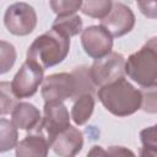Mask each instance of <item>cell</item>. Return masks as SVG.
<instances>
[{
  "label": "cell",
  "mask_w": 157,
  "mask_h": 157,
  "mask_svg": "<svg viewBox=\"0 0 157 157\" xmlns=\"http://www.w3.org/2000/svg\"><path fill=\"white\" fill-rule=\"evenodd\" d=\"M94 87L90 67L77 66L71 72H58L44 77L40 93L44 101H74L82 93H92Z\"/></svg>",
  "instance_id": "obj_1"
},
{
  "label": "cell",
  "mask_w": 157,
  "mask_h": 157,
  "mask_svg": "<svg viewBox=\"0 0 157 157\" xmlns=\"http://www.w3.org/2000/svg\"><path fill=\"white\" fill-rule=\"evenodd\" d=\"M97 97L103 107L115 117H128L141 109L142 93L128 80L120 77L110 83L101 86Z\"/></svg>",
  "instance_id": "obj_2"
},
{
  "label": "cell",
  "mask_w": 157,
  "mask_h": 157,
  "mask_svg": "<svg viewBox=\"0 0 157 157\" xmlns=\"http://www.w3.org/2000/svg\"><path fill=\"white\" fill-rule=\"evenodd\" d=\"M70 50V38L50 28L38 36L27 49V59L37 63L44 70L64 61Z\"/></svg>",
  "instance_id": "obj_3"
},
{
  "label": "cell",
  "mask_w": 157,
  "mask_h": 157,
  "mask_svg": "<svg viewBox=\"0 0 157 157\" xmlns=\"http://www.w3.org/2000/svg\"><path fill=\"white\" fill-rule=\"evenodd\" d=\"M125 74L141 87L157 85V36L128 58Z\"/></svg>",
  "instance_id": "obj_4"
},
{
  "label": "cell",
  "mask_w": 157,
  "mask_h": 157,
  "mask_svg": "<svg viewBox=\"0 0 157 157\" xmlns=\"http://www.w3.org/2000/svg\"><path fill=\"white\" fill-rule=\"evenodd\" d=\"M44 80V69L37 63L26 59L11 81L12 92L17 98L32 97Z\"/></svg>",
  "instance_id": "obj_5"
},
{
  "label": "cell",
  "mask_w": 157,
  "mask_h": 157,
  "mask_svg": "<svg viewBox=\"0 0 157 157\" xmlns=\"http://www.w3.org/2000/svg\"><path fill=\"white\" fill-rule=\"evenodd\" d=\"M4 25L11 34L27 36L37 26V13L27 2H15L4 13Z\"/></svg>",
  "instance_id": "obj_6"
},
{
  "label": "cell",
  "mask_w": 157,
  "mask_h": 157,
  "mask_svg": "<svg viewBox=\"0 0 157 157\" xmlns=\"http://www.w3.org/2000/svg\"><path fill=\"white\" fill-rule=\"evenodd\" d=\"M90 74L93 83L98 87L110 83L120 77H124L125 59L120 53L110 52L103 58L94 59L92 66L90 67Z\"/></svg>",
  "instance_id": "obj_7"
},
{
  "label": "cell",
  "mask_w": 157,
  "mask_h": 157,
  "mask_svg": "<svg viewBox=\"0 0 157 157\" xmlns=\"http://www.w3.org/2000/svg\"><path fill=\"white\" fill-rule=\"evenodd\" d=\"M81 44L88 56L93 59H99L112 52L113 36L103 26L93 25L82 31Z\"/></svg>",
  "instance_id": "obj_8"
},
{
  "label": "cell",
  "mask_w": 157,
  "mask_h": 157,
  "mask_svg": "<svg viewBox=\"0 0 157 157\" xmlns=\"http://www.w3.org/2000/svg\"><path fill=\"white\" fill-rule=\"evenodd\" d=\"M70 118L64 101H45L39 128L47 134L49 144L56 134L70 125Z\"/></svg>",
  "instance_id": "obj_9"
},
{
  "label": "cell",
  "mask_w": 157,
  "mask_h": 157,
  "mask_svg": "<svg viewBox=\"0 0 157 157\" xmlns=\"http://www.w3.org/2000/svg\"><path fill=\"white\" fill-rule=\"evenodd\" d=\"M135 21V15L131 9L121 2H117L113 5L110 12L101 20V26H103L113 37H123L131 32Z\"/></svg>",
  "instance_id": "obj_10"
},
{
  "label": "cell",
  "mask_w": 157,
  "mask_h": 157,
  "mask_svg": "<svg viewBox=\"0 0 157 157\" xmlns=\"http://www.w3.org/2000/svg\"><path fill=\"white\" fill-rule=\"evenodd\" d=\"M50 147L58 156H76L83 147V135L77 128L69 125L55 135V137L50 141Z\"/></svg>",
  "instance_id": "obj_11"
},
{
  "label": "cell",
  "mask_w": 157,
  "mask_h": 157,
  "mask_svg": "<svg viewBox=\"0 0 157 157\" xmlns=\"http://www.w3.org/2000/svg\"><path fill=\"white\" fill-rule=\"evenodd\" d=\"M43 130L38 126L32 130L23 140L16 145V156L27 157V156H39L45 157L48 155L50 144L47 136L43 135Z\"/></svg>",
  "instance_id": "obj_12"
},
{
  "label": "cell",
  "mask_w": 157,
  "mask_h": 157,
  "mask_svg": "<svg viewBox=\"0 0 157 157\" xmlns=\"http://www.w3.org/2000/svg\"><path fill=\"white\" fill-rule=\"evenodd\" d=\"M42 115L39 109L28 102H18L11 112V121L17 129L32 131L37 129L42 123Z\"/></svg>",
  "instance_id": "obj_13"
},
{
  "label": "cell",
  "mask_w": 157,
  "mask_h": 157,
  "mask_svg": "<svg viewBox=\"0 0 157 157\" xmlns=\"http://www.w3.org/2000/svg\"><path fill=\"white\" fill-rule=\"evenodd\" d=\"M94 109V98L92 93H82L78 96L71 108V119L76 125H83L86 124Z\"/></svg>",
  "instance_id": "obj_14"
},
{
  "label": "cell",
  "mask_w": 157,
  "mask_h": 157,
  "mask_svg": "<svg viewBox=\"0 0 157 157\" xmlns=\"http://www.w3.org/2000/svg\"><path fill=\"white\" fill-rule=\"evenodd\" d=\"M83 22L82 18L76 15H65V16H56V18L54 20L52 28H54L55 31L63 33L64 36L71 38L77 36L78 33H81L83 31Z\"/></svg>",
  "instance_id": "obj_15"
},
{
  "label": "cell",
  "mask_w": 157,
  "mask_h": 157,
  "mask_svg": "<svg viewBox=\"0 0 157 157\" xmlns=\"http://www.w3.org/2000/svg\"><path fill=\"white\" fill-rule=\"evenodd\" d=\"M18 144L17 126L5 118L0 120V152H6Z\"/></svg>",
  "instance_id": "obj_16"
},
{
  "label": "cell",
  "mask_w": 157,
  "mask_h": 157,
  "mask_svg": "<svg viewBox=\"0 0 157 157\" xmlns=\"http://www.w3.org/2000/svg\"><path fill=\"white\" fill-rule=\"evenodd\" d=\"M112 0H82L81 12L92 18H104L112 10Z\"/></svg>",
  "instance_id": "obj_17"
},
{
  "label": "cell",
  "mask_w": 157,
  "mask_h": 157,
  "mask_svg": "<svg viewBox=\"0 0 157 157\" xmlns=\"http://www.w3.org/2000/svg\"><path fill=\"white\" fill-rule=\"evenodd\" d=\"M140 140L142 144L141 155L157 156V124L142 129L140 131Z\"/></svg>",
  "instance_id": "obj_18"
},
{
  "label": "cell",
  "mask_w": 157,
  "mask_h": 157,
  "mask_svg": "<svg viewBox=\"0 0 157 157\" xmlns=\"http://www.w3.org/2000/svg\"><path fill=\"white\" fill-rule=\"evenodd\" d=\"M17 99L18 98L12 92L11 83L2 81L0 83V102H1V109L0 110H1V115L10 114L13 110L15 105L18 103Z\"/></svg>",
  "instance_id": "obj_19"
},
{
  "label": "cell",
  "mask_w": 157,
  "mask_h": 157,
  "mask_svg": "<svg viewBox=\"0 0 157 157\" xmlns=\"http://www.w3.org/2000/svg\"><path fill=\"white\" fill-rule=\"evenodd\" d=\"M16 61V49L11 43L0 42V74H6Z\"/></svg>",
  "instance_id": "obj_20"
},
{
  "label": "cell",
  "mask_w": 157,
  "mask_h": 157,
  "mask_svg": "<svg viewBox=\"0 0 157 157\" xmlns=\"http://www.w3.org/2000/svg\"><path fill=\"white\" fill-rule=\"evenodd\" d=\"M50 9L58 16L72 15L81 10L82 0H49Z\"/></svg>",
  "instance_id": "obj_21"
},
{
  "label": "cell",
  "mask_w": 157,
  "mask_h": 157,
  "mask_svg": "<svg viewBox=\"0 0 157 157\" xmlns=\"http://www.w3.org/2000/svg\"><path fill=\"white\" fill-rule=\"evenodd\" d=\"M141 109L148 114H157V85L142 87Z\"/></svg>",
  "instance_id": "obj_22"
},
{
  "label": "cell",
  "mask_w": 157,
  "mask_h": 157,
  "mask_svg": "<svg viewBox=\"0 0 157 157\" xmlns=\"http://www.w3.org/2000/svg\"><path fill=\"white\" fill-rule=\"evenodd\" d=\"M141 13L147 18H157V0H136Z\"/></svg>",
  "instance_id": "obj_23"
},
{
  "label": "cell",
  "mask_w": 157,
  "mask_h": 157,
  "mask_svg": "<svg viewBox=\"0 0 157 157\" xmlns=\"http://www.w3.org/2000/svg\"><path fill=\"white\" fill-rule=\"evenodd\" d=\"M108 155H134V152L121 147V146H110V148L107 151Z\"/></svg>",
  "instance_id": "obj_24"
}]
</instances>
